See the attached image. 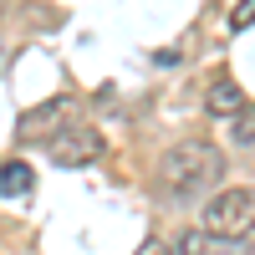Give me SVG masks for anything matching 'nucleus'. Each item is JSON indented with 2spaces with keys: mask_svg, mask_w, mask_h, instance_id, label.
I'll return each mask as SVG.
<instances>
[{
  "mask_svg": "<svg viewBox=\"0 0 255 255\" xmlns=\"http://www.w3.org/2000/svg\"><path fill=\"white\" fill-rule=\"evenodd\" d=\"M163 189L174 199H194V194H204V189H215L220 184V174H225V158H220V148L215 143H204V138H184V143H174L163 153Z\"/></svg>",
  "mask_w": 255,
  "mask_h": 255,
  "instance_id": "f257e3e1",
  "label": "nucleus"
},
{
  "mask_svg": "<svg viewBox=\"0 0 255 255\" xmlns=\"http://www.w3.org/2000/svg\"><path fill=\"white\" fill-rule=\"evenodd\" d=\"M204 230L245 240L255 230V189H220V194L204 204Z\"/></svg>",
  "mask_w": 255,
  "mask_h": 255,
  "instance_id": "f03ea898",
  "label": "nucleus"
},
{
  "mask_svg": "<svg viewBox=\"0 0 255 255\" xmlns=\"http://www.w3.org/2000/svg\"><path fill=\"white\" fill-rule=\"evenodd\" d=\"M51 158L61 168H82V163H92L102 158V133L87 123H67V128H56L51 133Z\"/></svg>",
  "mask_w": 255,
  "mask_h": 255,
  "instance_id": "7ed1b4c3",
  "label": "nucleus"
},
{
  "mask_svg": "<svg viewBox=\"0 0 255 255\" xmlns=\"http://www.w3.org/2000/svg\"><path fill=\"white\" fill-rule=\"evenodd\" d=\"M174 255H250V245L235 235H220V230H189V235H179Z\"/></svg>",
  "mask_w": 255,
  "mask_h": 255,
  "instance_id": "20e7f679",
  "label": "nucleus"
},
{
  "mask_svg": "<svg viewBox=\"0 0 255 255\" xmlns=\"http://www.w3.org/2000/svg\"><path fill=\"white\" fill-rule=\"evenodd\" d=\"M67 118H72V97H51L20 118V138H51L56 128H67Z\"/></svg>",
  "mask_w": 255,
  "mask_h": 255,
  "instance_id": "39448f33",
  "label": "nucleus"
},
{
  "mask_svg": "<svg viewBox=\"0 0 255 255\" xmlns=\"http://www.w3.org/2000/svg\"><path fill=\"white\" fill-rule=\"evenodd\" d=\"M36 189V168L26 158H10V163H0V199H26Z\"/></svg>",
  "mask_w": 255,
  "mask_h": 255,
  "instance_id": "423d86ee",
  "label": "nucleus"
},
{
  "mask_svg": "<svg viewBox=\"0 0 255 255\" xmlns=\"http://www.w3.org/2000/svg\"><path fill=\"white\" fill-rule=\"evenodd\" d=\"M204 108L215 113V118H235V113L245 108V92H240V82H230V77L209 82V92H204Z\"/></svg>",
  "mask_w": 255,
  "mask_h": 255,
  "instance_id": "0eeeda50",
  "label": "nucleus"
},
{
  "mask_svg": "<svg viewBox=\"0 0 255 255\" xmlns=\"http://www.w3.org/2000/svg\"><path fill=\"white\" fill-rule=\"evenodd\" d=\"M230 138H235V148H255V108L250 102L230 118Z\"/></svg>",
  "mask_w": 255,
  "mask_h": 255,
  "instance_id": "6e6552de",
  "label": "nucleus"
},
{
  "mask_svg": "<svg viewBox=\"0 0 255 255\" xmlns=\"http://www.w3.org/2000/svg\"><path fill=\"white\" fill-rule=\"evenodd\" d=\"M250 26H255V0H240L230 10V31H250Z\"/></svg>",
  "mask_w": 255,
  "mask_h": 255,
  "instance_id": "1a4fd4ad",
  "label": "nucleus"
},
{
  "mask_svg": "<svg viewBox=\"0 0 255 255\" xmlns=\"http://www.w3.org/2000/svg\"><path fill=\"white\" fill-rule=\"evenodd\" d=\"M143 255H168V250H163L158 240H148V245H143Z\"/></svg>",
  "mask_w": 255,
  "mask_h": 255,
  "instance_id": "9d476101",
  "label": "nucleus"
},
{
  "mask_svg": "<svg viewBox=\"0 0 255 255\" xmlns=\"http://www.w3.org/2000/svg\"><path fill=\"white\" fill-rule=\"evenodd\" d=\"M0 77H5V46H0Z\"/></svg>",
  "mask_w": 255,
  "mask_h": 255,
  "instance_id": "9b49d317",
  "label": "nucleus"
}]
</instances>
